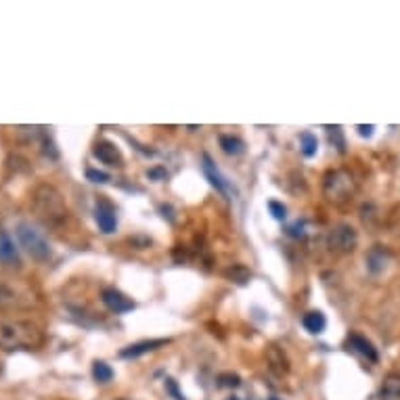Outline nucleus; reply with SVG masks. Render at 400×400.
<instances>
[{
  "instance_id": "1",
  "label": "nucleus",
  "mask_w": 400,
  "mask_h": 400,
  "mask_svg": "<svg viewBox=\"0 0 400 400\" xmlns=\"http://www.w3.org/2000/svg\"><path fill=\"white\" fill-rule=\"evenodd\" d=\"M32 208L46 224H59L67 218V204L61 191L48 182H40L32 191Z\"/></svg>"
},
{
  "instance_id": "2",
  "label": "nucleus",
  "mask_w": 400,
  "mask_h": 400,
  "mask_svg": "<svg viewBox=\"0 0 400 400\" xmlns=\"http://www.w3.org/2000/svg\"><path fill=\"white\" fill-rule=\"evenodd\" d=\"M43 342V333L36 325L28 321H4L0 323V348L17 350V348H34Z\"/></svg>"
},
{
  "instance_id": "3",
  "label": "nucleus",
  "mask_w": 400,
  "mask_h": 400,
  "mask_svg": "<svg viewBox=\"0 0 400 400\" xmlns=\"http://www.w3.org/2000/svg\"><path fill=\"white\" fill-rule=\"evenodd\" d=\"M356 189H358V182H356L355 174L346 168L329 170L323 177V195L327 201H331L335 206H344V204L352 201Z\"/></svg>"
},
{
  "instance_id": "4",
  "label": "nucleus",
  "mask_w": 400,
  "mask_h": 400,
  "mask_svg": "<svg viewBox=\"0 0 400 400\" xmlns=\"http://www.w3.org/2000/svg\"><path fill=\"white\" fill-rule=\"evenodd\" d=\"M17 237H19V243L21 248H26V252L38 260V262H46L52 254L50 250V243L45 239V235L40 230H36L32 224L21 223L17 226Z\"/></svg>"
},
{
  "instance_id": "5",
  "label": "nucleus",
  "mask_w": 400,
  "mask_h": 400,
  "mask_svg": "<svg viewBox=\"0 0 400 400\" xmlns=\"http://www.w3.org/2000/svg\"><path fill=\"white\" fill-rule=\"evenodd\" d=\"M358 245V233L352 224H335L327 235V248L335 254H350Z\"/></svg>"
},
{
  "instance_id": "6",
  "label": "nucleus",
  "mask_w": 400,
  "mask_h": 400,
  "mask_svg": "<svg viewBox=\"0 0 400 400\" xmlns=\"http://www.w3.org/2000/svg\"><path fill=\"white\" fill-rule=\"evenodd\" d=\"M101 302L105 304V309L109 312H113V314H124V312H130L134 311V302L128 298V296H124L120 289H116V287H105L103 291H101Z\"/></svg>"
},
{
  "instance_id": "7",
  "label": "nucleus",
  "mask_w": 400,
  "mask_h": 400,
  "mask_svg": "<svg viewBox=\"0 0 400 400\" xmlns=\"http://www.w3.org/2000/svg\"><path fill=\"white\" fill-rule=\"evenodd\" d=\"M92 155H94L101 164H105V166H113V168L124 166V155H122V151L118 149V145L111 143V140H99V143L94 145V149H92Z\"/></svg>"
},
{
  "instance_id": "8",
  "label": "nucleus",
  "mask_w": 400,
  "mask_h": 400,
  "mask_svg": "<svg viewBox=\"0 0 400 400\" xmlns=\"http://www.w3.org/2000/svg\"><path fill=\"white\" fill-rule=\"evenodd\" d=\"M201 168H204V174L208 177L210 180V184L218 191V193H223V195H230V193H235L233 189H230V182L224 178V174L218 170V166L214 164V160L208 155V153H204V157H201Z\"/></svg>"
},
{
  "instance_id": "9",
  "label": "nucleus",
  "mask_w": 400,
  "mask_h": 400,
  "mask_svg": "<svg viewBox=\"0 0 400 400\" xmlns=\"http://www.w3.org/2000/svg\"><path fill=\"white\" fill-rule=\"evenodd\" d=\"M94 221L99 224V230L105 233V235H111L116 233L118 228V218H116V210L109 201L101 199L96 201V208H94Z\"/></svg>"
},
{
  "instance_id": "10",
  "label": "nucleus",
  "mask_w": 400,
  "mask_h": 400,
  "mask_svg": "<svg viewBox=\"0 0 400 400\" xmlns=\"http://www.w3.org/2000/svg\"><path fill=\"white\" fill-rule=\"evenodd\" d=\"M346 346H348V350H352L356 355H360L365 360H369V362H377V360H379L375 346H373L365 335H360V333H352V335L348 338Z\"/></svg>"
},
{
  "instance_id": "11",
  "label": "nucleus",
  "mask_w": 400,
  "mask_h": 400,
  "mask_svg": "<svg viewBox=\"0 0 400 400\" xmlns=\"http://www.w3.org/2000/svg\"><path fill=\"white\" fill-rule=\"evenodd\" d=\"M168 342H170V340H140V342H136V344L126 346V348L120 352V356H122V358H138V356L147 355V352H155V350L164 348Z\"/></svg>"
},
{
  "instance_id": "12",
  "label": "nucleus",
  "mask_w": 400,
  "mask_h": 400,
  "mask_svg": "<svg viewBox=\"0 0 400 400\" xmlns=\"http://www.w3.org/2000/svg\"><path fill=\"white\" fill-rule=\"evenodd\" d=\"M0 262L6 267H19V252L6 230L0 228Z\"/></svg>"
},
{
  "instance_id": "13",
  "label": "nucleus",
  "mask_w": 400,
  "mask_h": 400,
  "mask_svg": "<svg viewBox=\"0 0 400 400\" xmlns=\"http://www.w3.org/2000/svg\"><path fill=\"white\" fill-rule=\"evenodd\" d=\"M388 252L382 248V245H375V248H371L369 250V254H367V268L373 272V274H377V272H382L386 265H388Z\"/></svg>"
},
{
  "instance_id": "14",
  "label": "nucleus",
  "mask_w": 400,
  "mask_h": 400,
  "mask_svg": "<svg viewBox=\"0 0 400 400\" xmlns=\"http://www.w3.org/2000/svg\"><path fill=\"white\" fill-rule=\"evenodd\" d=\"M302 325L306 327V331H311L314 335H318V333L325 331V327H327V318H325V314L321 311L306 312L304 318H302Z\"/></svg>"
},
{
  "instance_id": "15",
  "label": "nucleus",
  "mask_w": 400,
  "mask_h": 400,
  "mask_svg": "<svg viewBox=\"0 0 400 400\" xmlns=\"http://www.w3.org/2000/svg\"><path fill=\"white\" fill-rule=\"evenodd\" d=\"M221 147L226 155H241L245 151V143L233 134H221Z\"/></svg>"
},
{
  "instance_id": "16",
  "label": "nucleus",
  "mask_w": 400,
  "mask_h": 400,
  "mask_svg": "<svg viewBox=\"0 0 400 400\" xmlns=\"http://www.w3.org/2000/svg\"><path fill=\"white\" fill-rule=\"evenodd\" d=\"M382 400H400V375H388L384 379Z\"/></svg>"
},
{
  "instance_id": "17",
  "label": "nucleus",
  "mask_w": 400,
  "mask_h": 400,
  "mask_svg": "<svg viewBox=\"0 0 400 400\" xmlns=\"http://www.w3.org/2000/svg\"><path fill=\"white\" fill-rule=\"evenodd\" d=\"M267 358L268 362H270V367L274 369V371H279V373H285L287 369H289V362H287V358L283 355V350H279V348H268L267 352Z\"/></svg>"
},
{
  "instance_id": "18",
  "label": "nucleus",
  "mask_w": 400,
  "mask_h": 400,
  "mask_svg": "<svg viewBox=\"0 0 400 400\" xmlns=\"http://www.w3.org/2000/svg\"><path fill=\"white\" fill-rule=\"evenodd\" d=\"M92 377H94L99 384H107V382H111V379H113V369H111L107 362L96 360V362L92 365Z\"/></svg>"
},
{
  "instance_id": "19",
  "label": "nucleus",
  "mask_w": 400,
  "mask_h": 400,
  "mask_svg": "<svg viewBox=\"0 0 400 400\" xmlns=\"http://www.w3.org/2000/svg\"><path fill=\"white\" fill-rule=\"evenodd\" d=\"M300 147H302V153L306 157H314L316 151H318V140H316V134L312 133H302L300 134Z\"/></svg>"
},
{
  "instance_id": "20",
  "label": "nucleus",
  "mask_w": 400,
  "mask_h": 400,
  "mask_svg": "<svg viewBox=\"0 0 400 400\" xmlns=\"http://www.w3.org/2000/svg\"><path fill=\"white\" fill-rule=\"evenodd\" d=\"M327 130H329V138H331V143L338 147V151H340V153H344V151H346V143H344V133H342V128H340V126H329Z\"/></svg>"
},
{
  "instance_id": "21",
  "label": "nucleus",
  "mask_w": 400,
  "mask_h": 400,
  "mask_svg": "<svg viewBox=\"0 0 400 400\" xmlns=\"http://www.w3.org/2000/svg\"><path fill=\"white\" fill-rule=\"evenodd\" d=\"M268 210H270V214H272L274 221H285L287 218V210L279 201H268Z\"/></svg>"
},
{
  "instance_id": "22",
  "label": "nucleus",
  "mask_w": 400,
  "mask_h": 400,
  "mask_svg": "<svg viewBox=\"0 0 400 400\" xmlns=\"http://www.w3.org/2000/svg\"><path fill=\"white\" fill-rule=\"evenodd\" d=\"M226 277H228V279H233V281H237V283H245V281H248V277H250V272H248V270H245L243 267H237V268L226 270Z\"/></svg>"
},
{
  "instance_id": "23",
  "label": "nucleus",
  "mask_w": 400,
  "mask_h": 400,
  "mask_svg": "<svg viewBox=\"0 0 400 400\" xmlns=\"http://www.w3.org/2000/svg\"><path fill=\"white\" fill-rule=\"evenodd\" d=\"M87 178L92 180V182H109V174L107 172H101V170H92L89 168L87 170Z\"/></svg>"
},
{
  "instance_id": "24",
  "label": "nucleus",
  "mask_w": 400,
  "mask_h": 400,
  "mask_svg": "<svg viewBox=\"0 0 400 400\" xmlns=\"http://www.w3.org/2000/svg\"><path fill=\"white\" fill-rule=\"evenodd\" d=\"M218 379H221V384H218V386H224V388H237V386L241 384V382H239V377H237V375H230V373L221 375Z\"/></svg>"
},
{
  "instance_id": "25",
  "label": "nucleus",
  "mask_w": 400,
  "mask_h": 400,
  "mask_svg": "<svg viewBox=\"0 0 400 400\" xmlns=\"http://www.w3.org/2000/svg\"><path fill=\"white\" fill-rule=\"evenodd\" d=\"M166 388H168V392H170V394H172V396H174L177 400H187L184 396H182V394H180V392H178L177 382H174V379H166Z\"/></svg>"
},
{
  "instance_id": "26",
  "label": "nucleus",
  "mask_w": 400,
  "mask_h": 400,
  "mask_svg": "<svg viewBox=\"0 0 400 400\" xmlns=\"http://www.w3.org/2000/svg\"><path fill=\"white\" fill-rule=\"evenodd\" d=\"M147 177L153 178V180H162L164 177H168V172H166L164 168H153V170L147 172Z\"/></svg>"
},
{
  "instance_id": "27",
  "label": "nucleus",
  "mask_w": 400,
  "mask_h": 400,
  "mask_svg": "<svg viewBox=\"0 0 400 400\" xmlns=\"http://www.w3.org/2000/svg\"><path fill=\"white\" fill-rule=\"evenodd\" d=\"M358 134L360 136H371L373 134V126H358Z\"/></svg>"
},
{
  "instance_id": "28",
  "label": "nucleus",
  "mask_w": 400,
  "mask_h": 400,
  "mask_svg": "<svg viewBox=\"0 0 400 400\" xmlns=\"http://www.w3.org/2000/svg\"><path fill=\"white\" fill-rule=\"evenodd\" d=\"M270 400H277V399H270Z\"/></svg>"
}]
</instances>
